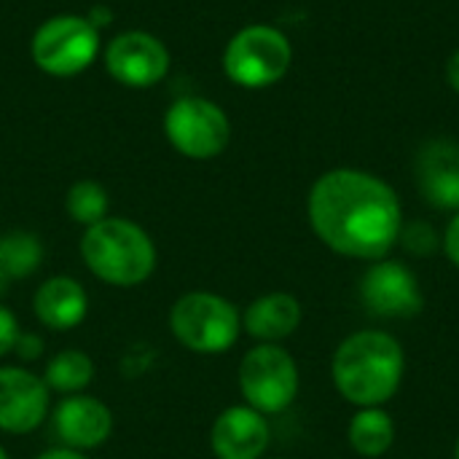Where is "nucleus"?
Segmentation results:
<instances>
[{
    "label": "nucleus",
    "mask_w": 459,
    "mask_h": 459,
    "mask_svg": "<svg viewBox=\"0 0 459 459\" xmlns=\"http://www.w3.org/2000/svg\"><path fill=\"white\" fill-rule=\"evenodd\" d=\"M105 70L121 86L148 89L169 73V51L151 32H121L105 48Z\"/></svg>",
    "instance_id": "nucleus-9"
},
{
    "label": "nucleus",
    "mask_w": 459,
    "mask_h": 459,
    "mask_svg": "<svg viewBox=\"0 0 459 459\" xmlns=\"http://www.w3.org/2000/svg\"><path fill=\"white\" fill-rule=\"evenodd\" d=\"M239 390L264 417L280 414L299 395V366L280 344H258L239 363Z\"/></svg>",
    "instance_id": "nucleus-8"
},
{
    "label": "nucleus",
    "mask_w": 459,
    "mask_h": 459,
    "mask_svg": "<svg viewBox=\"0 0 459 459\" xmlns=\"http://www.w3.org/2000/svg\"><path fill=\"white\" fill-rule=\"evenodd\" d=\"M108 207H110V196L105 191L102 183L97 180H78L70 186L67 196H65V210L67 215L81 223L83 229L100 223L108 218Z\"/></svg>",
    "instance_id": "nucleus-20"
},
{
    "label": "nucleus",
    "mask_w": 459,
    "mask_h": 459,
    "mask_svg": "<svg viewBox=\"0 0 459 459\" xmlns=\"http://www.w3.org/2000/svg\"><path fill=\"white\" fill-rule=\"evenodd\" d=\"M360 299L377 317L406 320L422 312V290L414 272L398 261H382L371 266L360 280Z\"/></svg>",
    "instance_id": "nucleus-11"
},
{
    "label": "nucleus",
    "mask_w": 459,
    "mask_h": 459,
    "mask_svg": "<svg viewBox=\"0 0 459 459\" xmlns=\"http://www.w3.org/2000/svg\"><path fill=\"white\" fill-rule=\"evenodd\" d=\"M35 459H89L83 452H75V449H65V446H56V449H48L43 455H38Z\"/></svg>",
    "instance_id": "nucleus-25"
},
{
    "label": "nucleus",
    "mask_w": 459,
    "mask_h": 459,
    "mask_svg": "<svg viewBox=\"0 0 459 459\" xmlns=\"http://www.w3.org/2000/svg\"><path fill=\"white\" fill-rule=\"evenodd\" d=\"M13 352L22 358V360H35L40 352H43V339L38 336V333H19V339H16V347H13Z\"/></svg>",
    "instance_id": "nucleus-23"
},
{
    "label": "nucleus",
    "mask_w": 459,
    "mask_h": 459,
    "mask_svg": "<svg viewBox=\"0 0 459 459\" xmlns=\"http://www.w3.org/2000/svg\"><path fill=\"white\" fill-rule=\"evenodd\" d=\"M0 459H8V452H5L3 446H0Z\"/></svg>",
    "instance_id": "nucleus-27"
},
{
    "label": "nucleus",
    "mask_w": 459,
    "mask_h": 459,
    "mask_svg": "<svg viewBox=\"0 0 459 459\" xmlns=\"http://www.w3.org/2000/svg\"><path fill=\"white\" fill-rule=\"evenodd\" d=\"M43 377L22 366H0V430L11 436L35 433L51 406Z\"/></svg>",
    "instance_id": "nucleus-10"
},
{
    "label": "nucleus",
    "mask_w": 459,
    "mask_h": 459,
    "mask_svg": "<svg viewBox=\"0 0 459 459\" xmlns=\"http://www.w3.org/2000/svg\"><path fill=\"white\" fill-rule=\"evenodd\" d=\"M54 436L65 449L91 452L113 433V411L94 395H65L51 414Z\"/></svg>",
    "instance_id": "nucleus-12"
},
{
    "label": "nucleus",
    "mask_w": 459,
    "mask_h": 459,
    "mask_svg": "<svg viewBox=\"0 0 459 459\" xmlns=\"http://www.w3.org/2000/svg\"><path fill=\"white\" fill-rule=\"evenodd\" d=\"M78 247L86 269L113 288L143 285L156 272L159 261L151 234L126 218L108 215L105 221L89 226Z\"/></svg>",
    "instance_id": "nucleus-3"
},
{
    "label": "nucleus",
    "mask_w": 459,
    "mask_h": 459,
    "mask_svg": "<svg viewBox=\"0 0 459 459\" xmlns=\"http://www.w3.org/2000/svg\"><path fill=\"white\" fill-rule=\"evenodd\" d=\"M169 331L186 350L196 355H221L237 344L242 315L218 293L191 290L172 304Z\"/></svg>",
    "instance_id": "nucleus-4"
},
{
    "label": "nucleus",
    "mask_w": 459,
    "mask_h": 459,
    "mask_svg": "<svg viewBox=\"0 0 459 459\" xmlns=\"http://www.w3.org/2000/svg\"><path fill=\"white\" fill-rule=\"evenodd\" d=\"M398 239H403V247L409 253H414V255H430L436 250V245H438L436 231H433L430 223H411V226L401 229Z\"/></svg>",
    "instance_id": "nucleus-21"
},
{
    "label": "nucleus",
    "mask_w": 459,
    "mask_h": 459,
    "mask_svg": "<svg viewBox=\"0 0 459 459\" xmlns=\"http://www.w3.org/2000/svg\"><path fill=\"white\" fill-rule=\"evenodd\" d=\"M455 457L459 459V441H457V452H455Z\"/></svg>",
    "instance_id": "nucleus-28"
},
{
    "label": "nucleus",
    "mask_w": 459,
    "mask_h": 459,
    "mask_svg": "<svg viewBox=\"0 0 459 459\" xmlns=\"http://www.w3.org/2000/svg\"><path fill=\"white\" fill-rule=\"evenodd\" d=\"M307 212L315 234L347 258H385L403 229L398 194L382 178L350 167L315 180Z\"/></svg>",
    "instance_id": "nucleus-1"
},
{
    "label": "nucleus",
    "mask_w": 459,
    "mask_h": 459,
    "mask_svg": "<svg viewBox=\"0 0 459 459\" xmlns=\"http://www.w3.org/2000/svg\"><path fill=\"white\" fill-rule=\"evenodd\" d=\"M446 81H449V86L459 94V48L449 56V62H446Z\"/></svg>",
    "instance_id": "nucleus-26"
},
{
    "label": "nucleus",
    "mask_w": 459,
    "mask_h": 459,
    "mask_svg": "<svg viewBox=\"0 0 459 459\" xmlns=\"http://www.w3.org/2000/svg\"><path fill=\"white\" fill-rule=\"evenodd\" d=\"M164 134L180 156L207 161L229 148L231 121L221 105L204 97H183L164 113Z\"/></svg>",
    "instance_id": "nucleus-7"
},
{
    "label": "nucleus",
    "mask_w": 459,
    "mask_h": 459,
    "mask_svg": "<svg viewBox=\"0 0 459 459\" xmlns=\"http://www.w3.org/2000/svg\"><path fill=\"white\" fill-rule=\"evenodd\" d=\"M331 374L344 401L360 409H377L401 387L403 350L385 331H360L339 344Z\"/></svg>",
    "instance_id": "nucleus-2"
},
{
    "label": "nucleus",
    "mask_w": 459,
    "mask_h": 459,
    "mask_svg": "<svg viewBox=\"0 0 459 459\" xmlns=\"http://www.w3.org/2000/svg\"><path fill=\"white\" fill-rule=\"evenodd\" d=\"M350 446L360 455V457L377 459L385 452H390L393 441H395V425L390 420L387 411L377 409H363L360 414L352 417L350 430H347Z\"/></svg>",
    "instance_id": "nucleus-17"
},
{
    "label": "nucleus",
    "mask_w": 459,
    "mask_h": 459,
    "mask_svg": "<svg viewBox=\"0 0 459 459\" xmlns=\"http://www.w3.org/2000/svg\"><path fill=\"white\" fill-rule=\"evenodd\" d=\"M32 62L56 78L83 73L100 54V30L78 13L46 19L32 35Z\"/></svg>",
    "instance_id": "nucleus-6"
},
{
    "label": "nucleus",
    "mask_w": 459,
    "mask_h": 459,
    "mask_svg": "<svg viewBox=\"0 0 459 459\" xmlns=\"http://www.w3.org/2000/svg\"><path fill=\"white\" fill-rule=\"evenodd\" d=\"M269 422L261 411L229 406L218 414L210 430V446L218 459H261L269 449Z\"/></svg>",
    "instance_id": "nucleus-13"
},
{
    "label": "nucleus",
    "mask_w": 459,
    "mask_h": 459,
    "mask_svg": "<svg viewBox=\"0 0 459 459\" xmlns=\"http://www.w3.org/2000/svg\"><path fill=\"white\" fill-rule=\"evenodd\" d=\"M293 62L288 35L272 24L242 27L223 51V70L242 89H266L282 81Z\"/></svg>",
    "instance_id": "nucleus-5"
},
{
    "label": "nucleus",
    "mask_w": 459,
    "mask_h": 459,
    "mask_svg": "<svg viewBox=\"0 0 459 459\" xmlns=\"http://www.w3.org/2000/svg\"><path fill=\"white\" fill-rule=\"evenodd\" d=\"M420 186L433 207L459 210V148L433 143L420 156Z\"/></svg>",
    "instance_id": "nucleus-16"
},
{
    "label": "nucleus",
    "mask_w": 459,
    "mask_h": 459,
    "mask_svg": "<svg viewBox=\"0 0 459 459\" xmlns=\"http://www.w3.org/2000/svg\"><path fill=\"white\" fill-rule=\"evenodd\" d=\"M43 382L51 393L78 395L94 382V360L81 350H62L46 363Z\"/></svg>",
    "instance_id": "nucleus-18"
},
{
    "label": "nucleus",
    "mask_w": 459,
    "mask_h": 459,
    "mask_svg": "<svg viewBox=\"0 0 459 459\" xmlns=\"http://www.w3.org/2000/svg\"><path fill=\"white\" fill-rule=\"evenodd\" d=\"M299 325H301V304L290 293H266L255 299L242 315V328L247 331V336L264 344H277L293 336Z\"/></svg>",
    "instance_id": "nucleus-15"
},
{
    "label": "nucleus",
    "mask_w": 459,
    "mask_h": 459,
    "mask_svg": "<svg viewBox=\"0 0 459 459\" xmlns=\"http://www.w3.org/2000/svg\"><path fill=\"white\" fill-rule=\"evenodd\" d=\"M19 333H22V328H19L16 315L8 307L0 304V358H5L8 352H13Z\"/></svg>",
    "instance_id": "nucleus-22"
},
{
    "label": "nucleus",
    "mask_w": 459,
    "mask_h": 459,
    "mask_svg": "<svg viewBox=\"0 0 459 459\" xmlns=\"http://www.w3.org/2000/svg\"><path fill=\"white\" fill-rule=\"evenodd\" d=\"M444 253H446V258L459 269V210L457 215L449 221L446 231H444Z\"/></svg>",
    "instance_id": "nucleus-24"
},
{
    "label": "nucleus",
    "mask_w": 459,
    "mask_h": 459,
    "mask_svg": "<svg viewBox=\"0 0 459 459\" xmlns=\"http://www.w3.org/2000/svg\"><path fill=\"white\" fill-rule=\"evenodd\" d=\"M35 320L48 331H70L83 323L89 312L86 288L67 274L48 277L32 296Z\"/></svg>",
    "instance_id": "nucleus-14"
},
{
    "label": "nucleus",
    "mask_w": 459,
    "mask_h": 459,
    "mask_svg": "<svg viewBox=\"0 0 459 459\" xmlns=\"http://www.w3.org/2000/svg\"><path fill=\"white\" fill-rule=\"evenodd\" d=\"M43 242L30 231H8L0 237V277L24 280L38 272Z\"/></svg>",
    "instance_id": "nucleus-19"
}]
</instances>
